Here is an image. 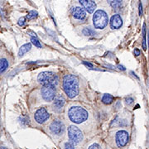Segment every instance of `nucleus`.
I'll use <instances>...</instances> for the list:
<instances>
[{
  "mask_svg": "<svg viewBox=\"0 0 149 149\" xmlns=\"http://www.w3.org/2000/svg\"><path fill=\"white\" fill-rule=\"evenodd\" d=\"M63 90L70 99H73L79 94V79L76 75L69 74L63 79Z\"/></svg>",
  "mask_w": 149,
  "mask_h": 149,
  "instance_id": "1",
  "label": "nucleus"
},
{
  "mask_svg": "<svg viewBox=\"0 0 149 149\" xmlns=\"http://www.w3.org/2000/svg\"><path fill=\"white\" fill-rule=\"evenodd\" d=\"M68 116L71 122L81 123L88 118V112L80 106H72L68 111Z\"/></svg>",
  "mask_w": 149,
  "mask_h": 149,
  "instance_id": "2",
  "label": "nucleus"
},
{
  "mask_svg": "<svg viewBox=\"0 0 149 149\" xmlns=\"http://www.w3.org/2000/svg\"><path fill=\"white\" fill-rule=\"evenodd\" d=\"M109 17L107 13L103 9H98L93 15V24L95 28L104 29L108 25Z\"/></svg>",
  "mask_w": 149,
  "mask_h": 149,
  "instance_id": "3",
  "label": "nucleus"
},
{
  "mask_svg": "<svg viewBox=\"0 0 149 149\" xmlns=\"http://www.w3.org/2000/svg\"><path fill=\"white\" fill-rule=\"evenodd\" d=\"M37 81L42 85H56L58 84L59 78L57 74L52 71H43L37 76Z\"/></svg>",
  "mask_w": 149,
  "mask_h": 149,
  "instance_id": "4",
  "label": "nucleus"
},
{
  "mask_svg": "<svg viewBox=\"0 0 149 149\" xmlns=\"http://www.w3.org/2000/svg\"><path fill=\"white\" fill-rule=\"evenodd\" d=\"M68 137L70 142L74 144H78L83 140V133L77 127L71 125L68 128Z\"/></svg>",
  "mask_w": 149,
  "mask_h": 149,
  "instance_id": "5",
  "label": "nucleus"
},
{
  "mask_svg": "<svg viewBox=\"0 0 149 149\" xmlns=\"http://www.w3.org/2000/svg\"><path fill=\"white\" fill-rule=\"evenodd\" d=\"M41 93H42V96L44 100L47 102L52 101L56 97V86L50 85H43Z\"/></svg>",
  "mask_w": 149,
  "mask_h": 149,
  "instance_id": "6",
  "label": "nucleus"
},
{
  "mask_svg": "<svg viewBox=\"0 0 149 149\" xmlns=\"http://www.w3.org/2000/svg\"><path fill=\"white\" fill-rule=\"evenodd\" d=\"M50 130L52 131V133L56 134V135H61L64 133L65 127L64 123L61 121H60L58 119H56L51 123Z\"/></svg>",
  "mask_w": 149,
  "mask_h": 149,
  "instance_id": "7",
  "label": "nucleus"
},
{
  "mask_svg": "<svg viewBox=\"0 0 149 149\" xmlns=\"http://www.w3.org/2000/svg\"><path fill=\"white\" fill-rule=\"evenodd\" d=\"M50 117L49 113L47 111V109L45 108H40L39 109H37V111L35 112L34 114V118L38 123H45Z\"/></svg>",
  "mask_w": 149,
  "mask_h": 149,
  "instance_id": "8",
  "label": "nucleus"
},
{
  "mask_svg": "<svg viewBox=\"0 0 149 149\" xmlns=\"http://www.w3.org/2000/svg\"><path fill=\"white\" fill-rule=\"evenodd\" d=\"M116 143L118 147H124L128 142V133L124 130H120L116 133Z\"/></svg>",
  "mask_w": 149,
  "mask_h": 149,
  "instance_id": "9",
  "label": "nucleus"
},
{
  "mask_svg": "<svg viewBox=\"0 0 149 149\" xmlns=\"http://www.w3.org/2000/svg\"><path fill=\"white\" fill-rule=\"evenodd\" d=\"M71 14L75 19L84 20L86 17V11L85 10L84 8L80 7V6H76V7H73L71 8Z\"/></svg>",
  "mask_w": 149,
  "mask_h": 149,
  "instance_id": "10",
  "label": "nucleus"
},
{
  "mask_svg": "<svg viewBox=\"0 0 149 149\" xmlns=\"http://www.w3.org/2000/svg\"><path fill=\"white\" fill-rule=\"evenodd\" d=\"M82 8H85L86 12L89 13H94L96 9V3L95 0H78Z\"/></svg>",
  "mask_w": 149,
  "mask_h": 149,
  "instance_id": "11",
  "label": "nucleus"
},
{
  "mask_svg": "<svg viewBox=\"0 0 149 149\" xmlns=\"http://www.w3.org/2000/svg\"><path fill=\"white\" fill-rule=\"evenodd\" d=\"M65 104V100L62 95H58L55 98L53 103V109L56 112L62 111Z\"/></svg>",
  "mask_w": 149,
  "mask_h": 149,
  "instance_id": "12",
  "label": "nucleus"
},
{
  "mask_svg": "<svg viewBox=\"0 0 149 149\" xmlns=\"http://www.w3.org/2000/svg\"><path fill=\"white\" fill-rule=\"evenodd\" d=\"M123 19L119 14H114L110 19V27L112 29H118L122 27Z\"/></svg>",
  "mask_w": 149,
  "mask_h": 149,
  "instance_id": "13",
  "label": "nucleus"
},
{
  "mask_svg": "<svg viewBox=\"0 0 149 149\" xmlns=\"http://www.w3.org/2000/svg\"><path fill=\"white\" fill-rule=\"evenodd\" d=\"M108 3L115 10H118L122 8L123 0H107Z\"/></svg>",
  "mask_w": 149,
  "mask_h": 149,
  "instance_id": "14",
  "label": "nucleus"
},
{
  "mask_svg": "<svg viewBox=\"0 0 149 149\" xmlns=\"http://www.w3.org/2000/svg\"><path fill=\"white\" fill-rule=\"evenodd\" d=\"M32 48V44L31 43H26L24 45H22L20 49H19V52H18V56L21 57L24 54H26L27 52H28Z\"/></svg>",
  "mask_w": 149,
  "mask_h": 149,
  "instance_id": "15",
  "label": "nucleus"
},
{
  "mask_svg": "<svg viewBox=\"0 0 149 149\" xmlns=\"http://www.w3.org/2000/svg\"><path fill=\"white\" fill-rule=\"evenodd\" d=\"M8 67V61L6 59L0 60V74L3 73Z\"/></svg>",
  "mask_w": 149,
  "mask_h": 149,
  "instance_id": "16",
  "label": "nucleus"
},
{
  "mask_svg": "<svg viewBox=\"0 0 149 149\" xmlns=\"http://www.w3.org/2000/svg\"><path fill=\"white\" fill-rule=\"evenodd\" d=\"M113 101V97L109 94H104L102 98V102L105 104H110Z\"/></svg>",
  "mask_w": 149,
  "mask_h": 149,
  "instance_id": "17",
  "label": "nucleus"
},
{
  "mask_svg": "<svg viewBox=\"0 0 149 149\" xmlns=\"http://www.w3.org/2000/svg\"><path fill=\"white\" fill-rule=\"evenodd\" d=\"M37 15H38V13H37V11H30L27 13L26 18H27V20H33V19H35L37 17Z\"/></svg>",
  "mask_w": 149,
  "mask_h": 149,
  "instance_id": "18",
  "label": "nucleus"
},
{
  "mask_svg": "<svg viewBox=\"0 0 149 149\" xmlns=\"http://www.w3.org/2000/svg\"><path fill=\"white\" fill-rule=\"evenodd\" d=\"M143 48L144 51L147 50V44H146V25L143 24Z\"/></svg>",
  "mask_w": 149,
  "mask_h": 149,
  "instance_id": "19",
  "label": "nucleus"
},
{
  "mask_svg": "<svg viewBox=\"0 0 149 149\" xmlns=\"http://www.w3.org/2000/svg\"><path fill=\"white\" fill-rule=\"evenodd\" d=\"M83 34L85 35V36H94L95 34V32L94 30H92L91 28H88V27H85L84 28V30H83Z\"/></svg>",
  "mask_w": 149,
  "mask_h": 149,
  "instance_id": "20",
  "label": "nucleus"
},
{
  "mask_svg": "<svg viewBox=\"0 0 149 149\" xmlns=\"http://www.w3.org/2000/svg\"><path fill=\"white\" fill-rule=\"evenodd\" d=\"M31 42L37 48H42V44L40 43L39 40L37 39V37H31Z\"/></svg>",
  "mask_w": 149,
  "mask_h": 149,
  "instance_id": "21",
  "label": "nucleus"
},
{
  "mask_svg": "<svg viewBox=\"0 0 149 149\" xmlns=\"http://www.w3.org/2000/svg\"><path fill=\"white\" fill-rule=\"evenodd\" d=\"M65 148H68V149H72L74 148V144L72 143V142H68V143H65Z\"/></svg>",
  "mask_w": 149,
  "mask_h": 149,
  "instance_id": "22",
  "label": "nucleus"
},
{
  "mask_svg": "<svg viewBox=\"0 0 149 149\" xmlns=\"http://www.w3.org/2000/svg\"><path fill=\"white\" fill-rule=\"evenodd\" d=\"M25 23H26V17H22L21 18H19V20H18V25L20 27H23L25 25Z\"/></svg>",
  "mask_w": 149,
  "mask_h": 149,
  "instance_id": "23",
  "label": "nucleus"
},
{
  "mask_svg": "<svg viewBox=\"0 0 149 149\" xmlns=\"http://www.w3.org/2000/svg\"><path fill=\"white\" fill-rule=\"evenodd\" d=\"M89 148L90 149H94V148L98 149V148H100V145H99V144L95 143V144H93V145H91V146H90V148Z\"/></svg>",
  "mask_w": 149,
  "mask_h": 149,
  "instance_id": "24",
  "label": "nucleus"
},
{
  "mask_svg": "<svg viewBox=\"0 0 149 149\" xmlns=\"http://www.w3.org/2000/svg\"><path fill=\"white\" fill-rule=\"evenodd\" d=\"M126 103H127V104H128V105L132 104L133 103V99H132V98H128V99H126Z\"/></svg>",
  "mask_w": 149,
  "mask_h": 149,
  "instance_id": "25",
  "label": "nucleus"
},
{
  "mask_svg": "<svg viewBox=\"0 0 149 149\" xmlns=\"http://www.w3.org/2000/svg\"><path fill=\"white\" fill-rule=\"evenodd\" d=\"M139 16L140 17L143 16V8H142V4H141V3L139 4Z\"/></svg>",
  "mask_w": 149,
  "mask_h": 149,
  "instance_id": "26",
  "label": "nucleus"
},
{
  "mask_svg": "<svg viewBox=\"0 0 149 149\" xmlns=\"http://www.w3.org/2000/svg\"><path fill=\"white\" fill-rule=\"evenodd\" d=\"M83 64L85 65H86V66H88V67H91V68L93 67V65L91 64V63H89V62H86V61H84V62H83Z\"/></svg>",
  "mask_w": 149,
  "mask_h": 149,
  "instance_id": "27",
  "label": "nucleus"
},
{
  "mask_svg": "<svg viewBox=\"0 0 149 149\" xmlns=\"http://www.w3.org/2000/svg\"><path fill=\"white\" fill-rule=\"evenodd\" d=\"M134 55H136L137 56L140 55V51H139V49H135L134 50Z\"/></svg>",
  "mask_w": 149,
  "mask_h": 149,
  "instance_id": "28",
  "label": "nucleus"
},
{
  "mask_svg": "<svg viewBox=\"0 0 149 149\" xmlns=\"http://www.w3.org/2000/svg\"><path fill=\"white\" fill-rule=\"evenodd\" d=\"M118 67L120 70H125V67H123V65H118Z\"/></svg>",
  "mask_w": 149,
  "mask_h": 149,
  "instance_id": "29",
  "label": "nucleus"
}]
</instances>
